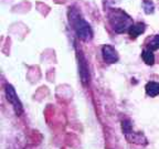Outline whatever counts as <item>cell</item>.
I'll return each instance as SVG.
<instances>
[{
    "mask_svg": "<svg viewBox=\"0 0 159 149\" xmlns=\"http://www.w3.org/2000/svg\"><path fill=\"white\" fill-rule=\"evenodd\" d=\"M108 20L115 32L123 33L128 31L133 25V20L126 12L120 9H112L108 12Z\"/></svg>",
    "mask_w": 159,
    "mask_h": 149,
    "instance_id": "1",
    "label": "cell"
},
{
    "mask_svg": "<svg viewBox=\"0 0 159 149\" xmlns=\"http://www.w3.org/2000/svg\"><path fill=\"white\" fill-rule=\"evenodd\" d=\"M70 22L72 23L73 29L80 39L89 41L93 38V31L89 25L83 18H81L79 12L75 10H72V12H70Z\"/></svg>",
    "mask_w": 159,
    "mask_h": 149,
    "instance_id": "2",
    "label": "cell"
},
{
    "mask_svg": "<svg viewBox=\"0 0 159 149\" xmlns=\"http://www.w3.org/2000/svg\"><path fill=\"white\" fill-rule=\"evenodd\" d=\"M5 89H6V96H7V99L9 101L10 104L13 106V108H15L17 115H20L23 111L22 104H21V102H20V99L18 98L13 86L12 85H10V84H7L6 85Z\"/></svg>",
    "mask_w": 159,
    "mask_h": 149,
    "instance_id": "3",
    "label": "cell"
},
{
    "mask_svg": "<svg viewBox=\"0 0 159 149\" xmlns=\"http://www.w3.org/2000/svg\"><path fill=\"white\" fill-rule=\"evenodd\" d=\"M102 55H103V59H104L105 62L109 63V64L116 63L119 60L117 51L112 47V45H108V44H105L104 47H102Z\"/></svg>",
    "mask_w": 159,
    "mask_h": 149,
    "instance_id": "4",
    "label": "cell"
},
{
    "mask_svg": "<svg viewBox=\"0 0 159 149\" xmlns=\"http://www.w3.org/2000/svg\"><path fill=\"white\" fill-rule=\"evenodd\" d=\"M125 136H126L127 140H128L129 142H134V144H138V145L147 144V139L145 138L144 135L140 134V133H134L133 130H130V132L126 133Z\"/></svg>",
    "mask_w": 159,
    "mask_h": 149,
    "instance_id": "5",
    "label": "cell"
},
{
    "mask_svg": "<svg viewBox=\"0 0 159 149\" xmlns=\"http://www.w3.org/2000/svg\"><path fill=\"white\" fill-rule=\"evenodd\" d=\"M80 75L82 79V82L86 84L89 81V67L86 65V61H85L84 56L82 54H80Z\"/></svg>",
    "mask_w": 159,
    "mask_h": 149,
    "instance_id": "6",
    "label": "cell"
},
{
    "mask_svg": "<svg viewBox=\"0 0 159 149\" xmlns=\"http://www.w3.org/2000/svg\"><path fill=\"white\" fill-rule=\"evenodd\" d=\"M145 29H146V25H145V23L139 22V23H137V25H133L132 27H130V29L128 30V34L130 35V38H132V39H136V38L139 37L142 33H144Z\"/></svg>",
    "mask_w": 159,
    "mask_h": 149,
    "instance_id": "7",
    "label": "cell"
},
{
    "mask_svg": "<svg viewBox=\"0 0 159 149\" xmlns=\"http://www.w3.org/2000/svg\"><path fill=\"white\" fill-rule=\"evenodd\" d=\"M146 94L150 97H155L159 95V83L157 82H148L145 86Z\"/></svg>",
    "mask_w": 159,
    "mask_h": 149,
    "instance_id": "8",
    "label": "cell"
},
{
    "mask_svg": "<svg viewBox=\"0 0 159 149\" xmlns=\"http://www.w3.org/2000/svg\"><path fill=\"white\" fill-rule=\"evenodd\" d=\"M142 57L147 65H152L155 63V55L152 53V51H150V50L145 49L142 53Z\"/></svg>",
    "mask_w": 159,
    "mask_h": 149,
    "instance_id": "9",
    "label": "cell"
},
{
    "mask_svg": "<svg viewBox=\"0 0 159 149\" xmlns=\"http://www.w3.org/2000/svg\"><path fill=\"white\" fill-rule=\"evenodd\" d=\"M147 49L150 51H156L159 49V34H156L149 40L148 44H147Z\"/></svg>",
    "mask_w": 159,
    "mask_h": 149,
    "instance_id": "10",
    "label": "cell"
},
{
    "mask_svg": "<svg viewBox=\"0 0 159 149\" xmlns=\"http://www.w3.org/2000/svg\"><path fill=\"white\" fill-rule=\"evenodd\" d=\"M143 6H144L145 12H146L147 15L154 12L155 6H154V3H152V1H150V0H145L144 2H143Z\"/></svg>",
    "mask_w": 159,
    "mask_h": 149,
    "instance_id": "11",
    "label": "cell"
}]
</instances>
